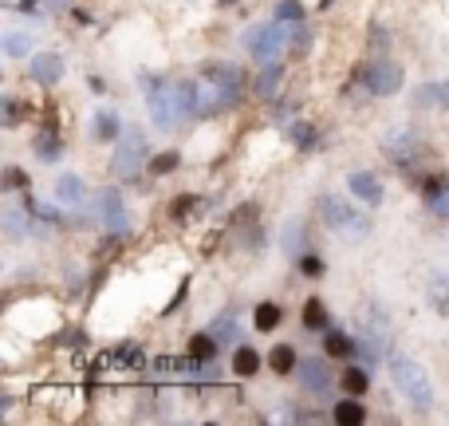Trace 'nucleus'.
<instances>
[{
    "label": "nucleus",
    "mask_w": 449,
    "mask_h": 426,
    "mask_svg": "<svg viewBox=\"0 0 449 426\" xmlns=\"http://www.w3.org/2000/svg\"><path fill=\"white\" fill-rule=\"evenodd\" d=\"M189 83H194V119H209L217 110L237 107L244 95V72L237 63H209Z\"/></svg>",
    "instance_id": "obj_1"
},
{
    "label": "nucleus",
    "mask_w": 449,
    "mask_h": 426,
    "mask_svg": "<svg viewBox=\"0 0 449 426\" xmlns=\"http://www.w3.org/2000/svg\"><path fill=\"white\" fill-rule=\"evenodd\" d=\"M316 209H319V218L328 221V229L335 233V237H347V241H366V233H371V218H366L363 209H355L347 197L319 194Z\"/></svg>",
    "instance_id": "obj_2"
},
{
    "label": "nucleus",
    "mask_w": 449,
    "mask_h": 426,
    "mask_svg": "<svg viewBox=\"0 0 449 426\" xmlns=\"http://www.w3.org/2000/svg\"><path fill=\"white\" fill-rule=\"evenodd\" d=\"M390 379H394V387H398L402 399L414 402L418 411H430V407H434V387H430V379H425V371L418 363L394 355V359H390Z\"/></svg>",
    "instance_id": "obj_3"
},
{
    "label": "nucleus",
    "mask_w": 449,
    "mask_h": 426,
    "mask_svg": "<svg viewBox=\"0 0 449 426\" xmlns=\"http://www.w3.org/2000/svg\"><path fill=\"white\" fill-rule=\"evenodd\" d=\"M288 28L291 24H284V20L280 24H256L241 36V44L260 67H268V63H276L284 56V48H288Z\"/></svg>",
    "instance_id": "obj_4"
},
{
    "label": "nucleus",
    "mask_w": 449,
    "mask_h": 426,
    "mask_svg": "<svg viewBox=\"0 0 449 426\" xmlns=\"http://www.w3.org/2000/svg\"><path fill=\"white\" fill-rule=\"evenodd\" d=\"M142 162H146V134L138 131V126H126V131L119 134V150H115V158H110V174L134 182V178L142 174Z\"/></svg>",
    "instance_id": "obj_5"
},
{
    "label": "nucleus",
    "mask_w": 449,
    "mask_h": 426,
    "mask_svg": "<svg viewBox=\"0 0 449 426\" xmlns=\"http://www.w3.org/2000/svg\"><path fill=\"white\" fill-rule=\"evenodd\" d=\"M146 107H150L154 126H162V131H170L173 122L182 119V107H178V87H170L166 79H150V87H146Z\"/></svg>",
    "instance_id": "obj_6"
},
{
    "label": "nucleus",
    "mask_w": 449,
    "mask_h": 426,
    "mask_svg": "<svg viewBox=\"0 0 449 426\" xmlns=\"http://www.w3.org/2000/svg\"><path fill=\"white\" fill-rule=\"evenodd\" d=\"M91 213H95V221L110 233V237L130 233V213H126V206H122L119 190H99L95 202H91Z\"/></svg>",
    "instance_id": "obj_7"
},
{
    "label": "nucleus",
    "mask_w": 449,
    "mask_h": 426,
    "mask_svg": "<svg viewBox=\"0 0 449 426\" xmlns=\"http://www.w3.org/2000/svg\"><path fill=\"white\" fill-rule=\"evenodd\" d=\"M363 87L371 91V95L378 99H390L402 91V67L394 60H387V56H378V60H371L363 67Z\"/></svg>",
    "instance_id": "obj_8"
},
{
    "label": "nucleus",
    "mask_w": 449,
    "mask_h": 426,
    "mask_svg": "<svg viewBox=\"0 0 449 426\" xmlns=\"http://www.w3.org/2000/svg\"><path fill=\"white\" fill-rule=\"evenodd\" d=\"M382 150H387V158H394V162L418 158V154H422V138H418V131H410V126H394V131L382 134Z\"/></svg>",
    "instance_id": "obj_9"
},
{
    "label": "nucleus",
    "mask_w": 449,
    "mask_h": 426,
    "mask_svg": "<svg viewBox=\"0 0 449 426\" xmlns=\"http://www.w3.org/2000/svg\"><path fill=\"white\" fill-rule=\"evenodd\" d=\"M296 375H300V387H304V391H316V395H328L331 383H335L328 359H304V363L296 367Z\"/></svg>",
    "instance_id": "obj_10"
},
{
    "label": "nucleus",
    "mask_w": 449,
    "mask_h": 426,
    "mask_svg": "<svg viewBox=\"0 0 449 426\" xmlns=\"http://www.w3.org/2000/svg\"><path fill=\"white\" fill-rule=\"evenodd\" d=\"M63 56H56V51H44V56H32V67H28V75L36 79L40 87H56L63 79Z\"/></svg>",
    "instance_id": "obj_11"
},
{
    "label": "nucleus",
    "mask_w": 449,
    "mask_h": 426,
    "mask_svg": "<svg viewBox=\"0 0 449 426\" xmlns=\"http://www.w3.org/2000/svg\"><path fill=\"white\" fill-rule=\"evenodd\" d=\"M422 202L434 218H449V178H425L422 182Z\"/></svg>",
    "instance_id": "obj_12"
},
{
    "label": "nucleus",
    "mask_w": 449,
    "mask_h": 426,
    "mask_svg": "<svg viewBox=\"0 0 449 426\" xmlns=\"http://www.w3.org/2000/svg\"><path fill=\"white\" fill-rule=\"evenodd\" d=\"M0 221H4V233H8V237H16V241H20V237H28V233H36V221H32L28 206L20 209L16 202H8V206L0 209Z\"/></svg>",
    "instance_id": "obj_13"
},
{
    "label": "nucleus",
    "mask_w": 449,
    "mask_h": 426,
    "mask_svg": "<svg viewBox=\"0 0 449 426\" xmlns=\"http://www.w3.org/2000/svg\"><path fill=\"white\" fill-rule=\"evenodd\" d=\"M347 190H351V194H359V197L366 202V206H382V186H378L375 174L355 170L351 178H347Z\"/></svg>",
    "instance_id": "obj_14"
},
{
    "label": "nucleus",
    "mask_w": 449,
    "mask_h": 426,
    "mask_svg": "<svg viewBox=\"0 0 449 426\" xmlns=\"http://www.w3.org/2000/svg\"><path fill=\"white\" fill-rule=\"evenodd\" d=\"M410 103L418 110H425V107H449V79H446V83H422L410 95Z\"/></svg>",
    "instance_id": "obj_15"
},
{
    "label": "nucleus",
    "mask_w": 449,
    "mask_h": 426,
    "mask_svg": "<svg viewBox=\"0 0 449 426\" xmlns=\"http://www.w3.org/2000/svg\"><path fill=\"white\" fill-rule=\"evenodd\" d=\"M284 138H288V142H296V147L304 150V154H312V150L319 147V134H316V126H312V122H304V119L288 122V126H284Z\"/></svg>",
    "instance_id": "obj_16"
},
{
    "label": "nucleus",
    "mask_w": 449,
    "mask_h": 426,
    "mask_svg": "<svg viewBox=\"0 0 449 426\" xmlns=\"http://www.w3.org/2000/svg\"><path fill=\"white\" fill-rule=\"evenodd\" d=\"M122 126H119V115L115 110H99L95 122H91V138L95 142H110V138H119Z\"/></svg>",
    "instance_id": "obj_17"
},
{
    "label": "nucleus",
    "mask_w": 449,
    "mask_h": 426,
    "mask_svg": "<svg viewBox=\"0 0 449 426\" xmlns=\"http://www.w3.org/2000/svg\"><path fill=\"white\" fill-rule=\"evenodd\" d=\"M425 296H430V308H434L437 316L449 320V277H434L430 288H425Z\"/></svg>",
    "instance_id": "obj_18"
},
{
    "label": "nucleus",
    "mask_w": 449,
    "mask_h": 426,
    "mask_svg": "<svg viewBox=\"0 0 449 426\" xmlns=\"http://www.w3.org/2000/svg\"><path fill=\"white\" fill-rule=\"evenodd\" d=\"M323 352H328L331 359H347V355L359 352V343H355L347 331H328V340H323Z\"/></svg>",
    "instance_id": "obj_19"
},
{
    "label": "nucleus",
    "mask_w": 449,
    "mask_h": 426,
    "mask_svg": "<svg viewBox=\"0 0 449 426\" xmlns=\"http://www.w3.org/2000/svg\"><path fill=\"white\" fill-rule=\"evenodd\" d=\"M83 182L75 178V174H63V178H56V197H60L63 206H75V202H83Z\"/></svg>",
    "instance_id": "obj_20"
},
{
    "label": "nucleus",
    "mask_w": 449,
    "mask_h": 426,
    "mask_svg": "<svg viewBox=\"0 0 449 426\" xmlns=\"http://www.w3.org/2000/svg\"><path fill=\"white\" fill-rule=\"evenodd\" d=\"M280 83H284V67H280V63H268L264 72H260V79H256V95L272 99L280 91Z\"/></svg>",
    "instance_id": "obj_21"
},
{
    "label": "nucleus",
    "mask_w": 449,
    "mask_h": 426,
    "mask_svg": "<svg viewBox=\"0 0 449 426\" xmlns=\"http://www.w3.org/2000/svg\"><path fill=\"white\" fill-rule=\"evenodd\" d=\"M232 371L241 379H253L256 371H260V355H256L253 347H237V352H232Z\"/></svg>",
    "instance_id": "obj_22"
},
{
    "label": "nucleus",
    "mask_w": 449,
    "mask_h": 426,
    "mask_svg": "<svg viewBox=\"0 0 449 426\" xmlns=\"http://www.w3.org/2000/svg\"><path fill=\"white\" fill-rule=\"evenodd\" d=\"M217 347H221V340L213 336V331H201V336H194V340H189V355H194V359H201V363H209V359L217 355Z\"/></svg>",
    "instance_id": "obj_23"
},
{
    "label": "nucleus",
    "mask_w": 449,
    "mask_h": 426,
    "mask_svg": "<svg viewBox=\"0 0 449 426\" xmlns=\"http://www.w3.org/2000/svg\"><path fill=\"white\" fill-rule=\"evenodd\" d=\"M284 253H291L296 261L304 253V221L300 218H291L288 225H284Z\"/></svg>",
    "instance_id": "obj_24"
},
{
    "label": "nucleus",
    "mask_w": 449,
    "mask_h": 426,
    "mask_svg": "<svg viewBox=\"0 0 449 426\" xmlns=\"http://www.w3.org/2000/svg\"><path fill=\"white\" fill-rule=\"evenodd\" d=\"M36 154H40L44 162H56V158H60V154H63L60 134H56V131H40V134H36Z\"/></svg>",
    "instance_id": "obj_25"
},
{
    "label": "nucleus",
    "mask_w": 449,
    "mask_h": 426,
    "mask_svg": "<svg viewBox=\"0 0 449 426\" xmlns=\"http://www.w3.org/2000/svg\"><path fill=\"white\" fill-rule=\"evenodd\" d=\"M268 363H272V371L288 375V371H296V367H300V359H296V352H291L288 343H276V347H272V355H268Z\"/></svg>",
    "instance_id": "obj_26"
},
{
    "label": "nucleus",
    "mask_w": 449,
    "mask_h": 426,
    "mask_svg": "<svg viewBox=\"0 0 449 426\" xmlns=\"http://www.w3.org/2000/svg\"><path fill=\"white\" fill-rule=\"evenodd\" d=\"M280 320H284V308L280 304H260L256 308V316H253V324H256V331H276Z\"/></svg>",
    "instance_id": "obj_27"
},
{
    "label": "nucleus",
    "mask_w": 449,
    "mask_h": 426,
    "mask_svg": "<svg viewBox=\"0 0 449 426\" xmlns=\"http://www.w3.org/2000/svg\"><path fill=\"white\" fill-rule=\"evenodd\" d=\"M363 418H366L363 402H355V399H343V402H335V423H343V426H355V423H363Z\"/></svg>",
    "instance_id": "obj_28"
},
{
    "label": "nucleus",
    "mask_w": 449,
    "mask_h": 426,
    "mask_svg": "<svg viewBox=\"0 0 449 426\" xmlns=\"http://www.w3.org/2000/svg\"><path fill=\"white\" fill-rule=\"evenodd\" d=\"M339 383H343V391H347V395H363V391L371 387V379H366V371H363V367H347Z\"/></svg>",
    "instance_id": "obj_29"
},
{
    "label": "nucleus",
    "mask_w": 449,
    "mask_h": 426,
    "mask_svg": "<svg viewBox=\"0 0 449 426\" xmlns=\"http://www.w3.org/2000/svg\"><path fill=\"white\" fill-rule=\"evenodd\" d=\"M276 20H284V24H304V4L300 0H280Z\"/></svg>",
    "instance_id": "obj_30"
},
{
    "label": "nucleus",
    "mask_w": 449,
    "mask_h": 426,
    "mask_svg": "<svg viewBox=\"0 0 449 426\" xmlns=\"http://www.w3.org/2000/svg\"><path fill=\"white\" fill-rule=\"evenodd\" d=\"M304 324H307L312 331H316V328H328V308L319 304V300H307V304H304Z\"/></svg>",
    "instance_id": "obj_31"
},
{
    "label": "nucleus",
    "mask_w": 449,
    "mask_h": 426,
    "mask_svg": "<svg viewBox=\"0 0 449 426\" xmlns=\"http://www.w3.org/2000/svg\"><path fill=\"white\" fill-rule=\"evenodd\" d=\"M4 51L8 56H28L32 51V36H24V32H4Z\"/></svg>",
    "instance_id": "obj_32"
},
{
    "label": "nucleus",
    "mask_w": 449,
    "mask_h": 426,
    "mask_svg": "<svg viewBox=\"0 0 449 426\" xmlns=\"http://www.w3.org/2000/svg\"><path fill=\"white\" fill-rule=\"evenodd\" d=\"M213 336H217L221 343L237 340V320H232V312H225V316H217V324H213Z\"/></svg>",
    "instance_id": "obj_33"
},
{
    "label": "nucleus",
    "mask_w": 449,
    "mask_h": 426,
    "mask_svg": "<svg viewBox=\"0 0 449 426\" xmlns=\"http://www.w3.org/2000/svg\"><path fill=\"white\" fill-rule=\"evenodd\" d=\"M197 209V197L194 194H182V197H173V206H170V218H178V221H185L189 213Z\"/></svg>",
    "instance_id": "obj_34"
},
{
    "label": "nucleus",
    "mask_w": 449,
    "mask_h": 426,
    "mask_svg": "<svg viewBox=\"0 0 449 426\" xmlns=\"http://www.w3.org/2000/svg\"><path fill=\"white\" fill-rule=\"evenodd\" d=\"M178 154H173V150H166V154H154V158H150V170L154 174H170V170H178Z\"/></svg>",
    "instance_id": "obj_35"
},
{
    "label": "nucleus",
    "mask_w": 449,
    "mask_h": 426,
    "mask_svg": "<svg viewBox=\"0 0 449 426\" xmlns=\"http://www.w3.org/2000/svg\"><path fill=\"white\" fill-rule=\"evenodd\" d=\"M0 178H4V182H0L4 190H24V186H28V174H24V170H16V166H8V170L0 174Z\"/></svg>",
    "instance_id": "obj_36"
},
{
    "label": "nucleus",
    "mask_w": 449,
    "mask_h": 426,
    "mask_svg": "<svg viewBox=\"0 0 449 426\" xmlns=\"http://www.w3.org/2000/svg\"><path fill=\"white\" fill-rule=\"evenodd\" d=\"M300 272H304V277H319V272H323V261H319V256H300Z\"/></svg>",
    "instance_id": "obj_37"
},
{
    "label": "nucleus",
    "mask_w": 449,
    "mask_h": 426,
    "mask_svg": "<svg viewBox=\"0 0 449 426\" xmlns=\"http://www.w3.org/2000/svg\"><path fill=\"white\" fill-rule=\"evenodd\" d=\"M16 122H20V103L4 99V126H16Z\"/></svg>",
    "instance_id": "obj_38"
},
{
    "label": "nucleus",
    "mask_w": 449,
    "mask_h": 426,
    "mask_svg": "<svg viewBox=\"0 0 449 426\" xmlns=\"http://www.w3.org/2000/svg\"><path fill=\"white\" fill-rule=\"evenodd\" d=\"M221 4H232V0H221Z\"/></svg>",
    "instance_id": "obj_39"
}]
</instances>
